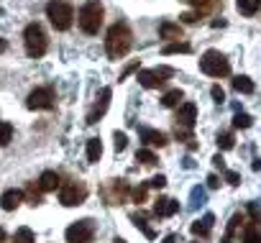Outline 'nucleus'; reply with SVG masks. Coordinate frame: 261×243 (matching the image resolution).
Returning a JSON list of instances; mask_svg holds the SVG:
<instances>
[{
	"instance_id": "nucleus-40",
	"label": "nucleus",
	"mask_w": 261,
	"mask_h": 243,
	"mask_svg": "<svg viewBox=\"0 0 261 243\" xmlns=\"http://www.w3.org/2000/svg\"><path fill=\"white\" fill-rule=\"evenodd\" d=\"M213 164H215V167H220V169H225V159H223L220 154H215V156H213Z\"/></svg>"
},
{
	"instance_id": "nucleus-16",
	"label": "nucleus",
	"mask_w": 261,
	"mask_h": 243,
	"mask_svg": "<svg viewBox=\"0 0 261 243\" xmlns=\"http://www.w3.org/2000/svg\"><path fill=\"white\" fill-rule=\"evenodd\" d=\"M141 141L149 144V146H167V136L162 131H154V128H141Z\"/></svg>"
},
{
	"instance_id": "nucleus-15",
	"label": "nucleus",
	"mask_w": 261,
	"mask_h": 243,
	"mask_svg": "<svg viewBox=\"0 0 261 243\" xmlns=\"http://www.w3.org/2000/svg\"><path fill=\"white\" fill-rule=\"evenodd\" d=\"M159 36L167 39V41H179L182 39V26L179 23H172V21H164L159 26Z\"/></svg>"
},
{
	"instance_id": "nucleus-9",
	"label": "nucleus",
	"mask_w": 261,
	"mask_h": 243,
	"mask_svg": "<svg viewBox=\"0 0 261 243\" xmlns=\"http://www.w3.org/2000/svg\"><path fill=\"white\" fill-rule=\"evenodd\" d=\"M85 197H87V187L85 184H67L59 192V202L64 207H77V205L85 202Z\"/></svg>"
},
{
	"instance_id": "nucleus-13",
	"label": "nucleus",
	"mask_w": 261,
	"mask_h": 243,
	"mask_svg": "<svg viewBox=\"0 0 261 243\" xmlns=\"http://www.w3.org/2000/svg\"><path fill=\"white\" fill-rule=\"evenodd\" d=\"M177 212H179V202H174L172 197H159L156 205H154L156 218H169V215H177Z\"/></svg>"
},
{
	"instance_id": "nucleus-4",
	"label": "nucleus",
	"mask_w": 261,
	"mask_h": 243,
	"mask_svg": "<svg viewBox=\"0 0 261 243\" xmlns=\"http://www.w3.org/2000/svg\"><path fill=\"white\" fill-rule=\"evenodd\" d=\"M200 69L207 74V77H228L230 74V62L215 51V49H207L202 57H200Z\"/></svg>"
},
{
	"instance_id": "nucleus-23",
	"label": "nucleus",
	"mask_w": 261,
	"mask_h": 243,
	"mask_svg": "<svg viewBox=\"0 0 261 243\" xmlns=\"http://www.w3.org/2000/svg\"><path fill=\"white\" fill-rule=\"evenodd\" d=\"M162 51H164V54H190V51H192V46H190V44H185V41H172V44H167Z\"/></svg>"
},
{
	"instance_id": "nucleus-42",
	"label": "nucleus",
	"mask_w": 261,
	"mask_h": 243,
	"mask_svg": "<svg viewBox=\"0 0 261 243\" xmlns=\"http://www.w3.org/2000/svg\"><path fill=\"white\" fill-rule=\"evenodd\" d=\"M162 243H177V235H174V233H169V235H167Z\"/></svg>"
},
{
	"instance_id": "nucleus-45",
	"label": "nucleus",
	"mask_w": 261,
	"mask_h": 243,
	"mask_svg": "<svg viewBox=\"0 0 261 243\" xmlns=\"http://www.w3.org/2000/svg\"><path fill=\"white\" fill-rule=\"evenodd\" d=\"M3 240H6V230H3V228H0V243H3Z\"/></svg>"
},
{
	"instance_id": "nucleus-33",
	"label": "nucleus",
	"mask_w": 261,
	"mask_h": 243,
	"mask_svg": "<svg viewBox=\"0 0 261 243\" xmlns=\"http://www.w3.org/2000/svg\"><path fill=\"white\" fill-rule=\"evenodd\" d=\"M113 144H115V151H123L125 144H128L125 133H123V131H115V133H113Z\"/></svg>"
},
{
	"instance_id": "nucleus-28",
	"label": "nucleus",
	"mask_w": 261,
	"mask_h": 243,
	"mask_svg": "<svg viewBox=\"0 0 261 243\" xmlns=\"http://www.w3.org/2000/svg\"><path fill=\"white\" fill-rule=\"evenodd\" d=\"M13 243H34V230L31 228H18Z\"/></svg>"
},
{
	"instance_id": "nucleus-25",
	"label": "nucleus",
	"mask_w": 261,
	"mask_h": 243,
	"mask_svg": "<svg viewBox=\"0 0 261 243\" xmlns=\"http://www.w3.org/2000/svg\"><path fill=\"white\" fill-rule=\"evenodd\" d=\"M253 126V118L248 113H236L233 115V128H251Z\"/></svg>"
},
{
	"instance_id": "nucleus-31",
	"label": "nucleus",
	"mask_w": 261,
	"mask_h": 243,
	"mask_svg": "<svg viewBox=\"0 0 261 243\" xmlns=\"http://www.w3.org/2000/svg\"><path fill=\"white\" fill-rule=\"evenodd\" d=\"M130 220L136 223V228H141V230H144V235H146V238H156V233L146 225V220H144V218H139V215H130Z\"/></svg>"
},
{
	"instance_id": "nucleus-39",
	"label": "nucleus",
	"mask_w": 261,
	"mask_h": 243,
	"mask_svg": "<svg viewBox=\"0 0 261 243\" xmlns=\"http://www.w3.org/2000/svg\"><path fill=\"white\" fill-rule=\"evenodd\" d=\"M197 21V13H185L182 16V23H195Z\"/></svg>"
},
{
	"instance_id": "nucleus-41",
	"label": "nucleus",
	"mask_w": 261,
	"mask_h": 243,
	"mask_svg": "<svg viewBox=\"0 0 261 243\" xmlns=\"http://www.w3.org/2000/svg\"><path fill=\"white\" fill-rule=\"evenodd\" d=\"M218 184H220V182H218V177H215V174H210V177H207V187H210V190H215Z\"/></svg>"
},
{
	"instance_id": "nucleus-44",
	"label": "nucleus",
	"mask_w": 261,
	"mask_h": 243,
	"mask_svg": "<svg viewBox=\"0 0 261 243\" xmlns=\"http://www.w3.org/2000/svg\"><path fill=\"white\" fill-rule=\"evenodd\" d=\"M253 169H256V172L261 169V159H253Z\"/></svg>"
},
{
	"instance_id": "nucleus-37",
	"label": "nucleus",
	"mask_w": 261,
	"mask_h": 243,
	"mask_svg": "<svg viewBox=\"0 0 261 243\" xmlns=\"http://www.w3.org/2000/svg\"><path fill=\"white\" fill-rule=\"evenodd\" d=\"M210 95L215 97V102H225V92H223V87H218V85H215V87L210 90Z\"/></svg>"
},
{
	"instance_id": "nucleus-6",
	"label": "nucleus",
	"mask_w": 261,
	"mask_h": 243,
	"mask_svg": "<svg viewBox=\"0 0 261 243\" xmlns=\"http://www.w3.org/2000/svg\"><path fill=\"white\" fill-rule=\"evenodd\" d=\"M172 74H174V69H169V67H156V69H141L136 79H139L146 90H154V87H162V85L167 82V77H172Z\"/></svg>"
},
{
	"instance_id": "nucleus-19",
	"label": "nucleus",
	"mask_w": 261,
	"mask_h": 243,
	"mask_svg": "<svg viewBox=\"0 0 261 243\" xmlns=\"http://www.w3.org/2000/svg\"><path fill=\"white\" fill-rule=\"evenodd\" d=\"M100 156H102V144H100V139H90V141H87V161H90V164H97Z\"/></svg>"
},
{
	"instance_id": "nucleus-12",
	"label": "nucleus",
	"mask_w": 261,
	"mask_h": 243,
	"mask_svg": "<svg viewBox=\"0 0 261 243\" xmlns=\"http://www.w3.org/2000/svg\"><path fill=\"white\" fill-rule=\"evenodd\" d=\"M125 195H128V184H125L123 179H113V182L105 187V200H108L110 205H120V202L125 200Z\"/></svg>"
},
{
	"instance_id": "nucleus-38",
	"label": "nucleus",
	"mask_w": 261,
	"mask_h": 243,
	"mask_svg": "<svg viewBox=\"0 0 261 243\" xmlns=\"http://www.w3.org/2000/svg\"><path fill=\"white\" fill-rule=\"evenodd\" d=\"M144 197H146V184L134 190V200H136V202H144Z\"/></svg>"
},
{
	"instance_id": "nucleus-17",
	"label": "nucleus",
	"mask_w": 261,
	"mask_h": 243,
	"mask_svg": "<svg viewBox=\"0 0 261 243\" xmlns=\"http://www.w3.org/2000/svg\"><path fill=\"white\" fill-rule=\"evenodd\" d=\"M213 223H215V218H213V212H207L202 220H195V223L190 225V230H192L195 235L205 238V235H210V228H213Z\"/></svg>"
},
{
	"instance_id": "nucleus-34",
	"label": "nucleus",
	"mask_w": 261,
	"mask_h": 243,
	"mask_svg": "<svg viewBox=\"0 0 261 243\" xmlns=\"http://www.w3.org/2000/svg\"><path fill=\"white\" fill-rule=\"evenodd\" d=\"M26 192H29V202H31V205H39V202H41V190H39V184H31Z\"/></svg>"
},
{
	"instance_id": "nucleus-32",
	"label": "nucleus",
	"mask_w": 261,
	"mask_h": 243,
	"mask_svg": "<svg viewBox=\"0 0 261 243\" xmlns=\"http://www.w3.org/2000/svg\"><path fill=\"white\" fill-rule=\"evenodd\" d=\"M243 243H261V238H258V233H256V225H248V228H246Z\"/></svg>"
},
{
	"instance_id": "nucleus-22",
	"label": "nucleus",
	"mask_w": 261,
	"mask_h": 243,
	"mask_svg": "<svg viewBox=\"0 0 261 243\" xmlns=\"http://www.w3.org/2000/svg\"><path fill=\"white\" fill-rule=\"evenodd\" d=\"M236 8H238L243 16H253V13L261 8V0H236Z\"/></svg>"
},
{
	"instance_id": "nucleus-26",
	"label": "nucleus",
	"mask_w": 261,
	"mask_h": 243,
	"mask_svg": "<svg viewBox=\"0 0 261 243\" xmlns=\"http://www.w3.org/2000/svg\"><path fill=\"white\" fill-rule=\"evenodd\" d=\"M13 139V126L6 123V120H0V146H8Z\"/></svg>"
},
{
	"instance_id": "nucleus-14",
	"label": "nucleus",
	"mask_w": 261,
	"mask_h": 243,
	"mask_svg": "<svg viewBox=\"0 0 261 243\" xmlns=\"http://www.w3.org/2000/svg\"><path fill=\"white\" fill-rule=\"evenodd\" d=\"M21 200H23V192L21 190H6L3 192V197H0V205H3V210H16L18 205H21Z\"/></svg>"
},
{
	"instance_id": "nucleus-46",
	"label": "nucleus",
	"mask_w": 261,
	"mask_h": 243,
	"mask_svg": "<svg viewBox=\"0 0 261 243\" xmlns=\"http://www.w3.org/2000/svg\"><path fill=\"white\" fill-rule=\"evenodd\" d=\"M113 243H125V240H123V238H115V240H113Z\"/></svg>"
},
{
	"instance_id": "nucleus-36",
	"label": "nucleus",
	"mask_w": 261,
	"mask_h": 243,
	"mask_svg": "<svg viewBox=\"0 0 261 243\" xmlns=\"http://www.w3.org/2000/svg\"><path fill=\"white\" fill-rule=\"evenodd\" d=\"M225 182L233 184V187H238V184H241V174H238V172H225Z\"/></svg>"
},
{
	"instance_id": "nucleus-3",
	"label": "nucleus",
	"mask_w": 261,
	"mask_h": 243,
	"mask_svg": "<svg viewBox=\"0 0 261 243\" xmlns=\"http://www.w3.org/2000/svg\"><path fill=\"white\" fill-rule=\"evenodd\" d=\"M80 29L85 31V34H97L100 31V26H102V3L100 0H87V3L80 8Z\"/></svg>"
},
{
	"instance_id": "nucleus-11",
	"label": "nucleus",
	"mask_w": 261,
	"mask_h": 243,
	"mask_svg": "<svg viewBox=\"0 0 261 243\" xmlns=\"http://www.w3.org/2000/svg\"><path fill=\"white\" fill-rule=\"evenodd\" d=\"M110 95H113V90L110 87H102L100 90V97H97V102H95V107L90 110V115H87V123L92 126V123H97V120L105 115V110H108V105H110Z\"/></svg>"
},
{
	"instance_id": "nucleus-30",
	"label": "nucleus",
	"mask_w": 261,
	"mask_h": 243,
	"mask_svg": "<svg viewBox=\"0 0 261 243\" xmlns=\"http://www.w3.org/2000/svg\"><path fill=\"white\" fill-rule=\"evenodd\" d=\"M205 197H207V192H205L202 187H195V190H192V195H190V207L202 205V202H205Z\"/></svg>"
},
{
	"instance_id": "nucleus-18",
	"label": "nucleus",
	"mask_w": 261,
	"mask_h": 243,
	"mask_svg": "<svg viewBox=\"0 0 261 243\" xmlns=\"http://www.w3.org/2000/svg\"><path fill=\"white\" fill-rule=\"evenodd\" d=\"M59 187V174L57 172H44L41 177H39V190L41 192H51V190H57Z\"/></svg>"
},
{
	"instance_id": "nucleus-35",
	"label": "nucleus",
	"mask_w": 261,
	"mask_h": 243,
	"mask_svg": "<svg viewBox=\"0 0 261 243\" xmlns=\"http://www.w3.org/2000/svg\"><path fill=\"white\" fill-rule=\"evenodd\" d=\"M164 184H167V177H164V174H156V177H151V179H149V184H146V187H154V190H162Z\"/></svg>"
},
{
	"instance_id": "nucleus-5",
	"label": "nucleus",
	"mask_w": 261,
	"mask_h": 243,
	"mask_svg": "<svg viewBox=\"0 0 261 243\" xmlns=\"http://www.w3.org/2000/svg\"><path fill=\"white\" fill-rule=\"evenodd\" d=\"M46 18L51 21V26L57 31H67L72 26L74 11H72L69 3H64V0H51V3L46 6Z\"/></svg>"
},
{
	"instance_id": "nucleus-1",
	"label": "nucleus",
	"mask_w": 261,
	"mask_h": 243,
	"mask_svg": "<svg viewBox=\"0 0 261 243\" xmlns=\"http://www.w3.org/2000/svg\"><path fill=\"white\" fill-rule=\"evenodd\" d=\"M130 46H134V34H130V29L125 23H113L108 29V36H105V51L110 59H123Z\"/></svg>"
},
{
	"instance_id": "nucleus-2",
	"label": "nucleus",
	"mask_w": 261,
	"mask_h": 243,
	"mask_svg": "<svg viewBox=\"0 0 261 243\" xmlns=\"http://www.w3.org/2000/svg\"><path fill=\"white\" fill-rule=\"evenodd\" d=\"M23 44H26V54L31 59H41L49 49V39L44 34V29L39 23H29L23 31Z\"/></svg>"
},
{
	"instance_id": "nucleus-43",
	"label": "nucleus",
	"mask_w": 261,
	"mask_h": 243,
	"mask_svg": "<svg viewBox=\"0 0 261 243\" xmlns=\"http://www.w3.org/2000/svg\"><path fill=\"white\" fill-rule=\"evenodd\" d=\"M6 49H8V44H6V41H3V39H0V54H3V51H6Z\"/></svg>"
},
{
	"instance_id": "nucleus-27",
	"label": "nucleus",
	"mask_w": 261,
	"mask_h": 243,
	"mask_svg": "<svg viewBox=\"0 0 261 243\" xmlns=\"http://www.w3.org/2000/svg\"><path fill=\"white\" fill-rule=\"evenodd\" d=\"M136 161H141V164L151 167V164H156L159 159H156V154H154V151H149V149H141V151L136 154Z\"/></svg>"
},
{
	"instance_id": "nucleus-21",
	"label": "nucleus",
	"mask_w": 261,
	"mask_h": 243,
	"mask_svg": "<svg viewBox=\"0 0 261 243\" xmlns=\"http://www.w3.org/2000/svg\"><path fill=\"white\" fill-rule=\"evenodd\" d=\"M182 100H185V92H182V90H169V92L162 97V105H164V107H177V105H182Z\"/></svg>"
},
{
	"instance_id": "nucleus-24",
	"label": "nucleus",
	"mask_w": 261,
	"mask_h": 243,
	"mask_svg": "<svg viewBox=\"0 0 261 243\" xmlns=\"http://www.w3.org/2000/svg\"><path fill=\"white\" fill-rule=\"evenodd\" d=\"M241 223H243V218L236 212V215L230 218V223H228V230H225V235H223V243H233V235H236V230H238Z\"/></svg>"
},
{
	"instance_id": "nucleus-29",
	"label": "nucleus",
	"mask_w": 261,
	"mask_h": 243,
	"mask_svg": "<svg viewBox=\"0 0 261 243\" xmlns=\"http://www.w3.org/2000/svg\"><path fill=\"white\" fill-rule=\"evenodd\" d=\"M233 146H236V141H233L230 133H218V149L220 151H230Z\"/></svg>"
},
{
	"instance_id": "nucleus-10",
	"label": "nucleus",
	"mask_w": 261,
	"mask_h": 243,
	"mask_svg": "<svg viewBox=\"0 0 261 243\" xmlns=\"http://www.w3.org/2000/svg\"><path fill=\"white\" fill-rule=\"evenodd\" d=\"M177 128H187V131H192V126H195V120H197V105L195 102H182L179 105V110H177Z\"/></svg>"
},
{
	"instance_id": "nucleus-7",
	"label": "nucleus",
	"mask_w": 261,
	"mask_h": 243,
	"mask_svg": "<svg viewBox=\"0 0 261 243\" xmlns=\"http://www.w3.org/2000/svg\"><path fill=\"white\" fill-rule=\"evenodd\" d=\"M95 235V223L92 220H77L67 228V243H87Z\"/></svg>"
},
{
	"instance_id": "nucleus-47",
	"label": "nucleus",
	"mask_w": 261,
	"mask_h": 243,
	"mask_svg": "<svg viewBox=\"0 0 261 243\" xmlns=\"http://www.w3.org/2000/svg\"><path fill=\"white\" fill-rule=\"evenodd\" d=\"M258 238H261V233H258Z\"/></svg>"
},
{
	"instance_id": "nucleus-20",
	"label": "nucleus",
	"mask_w": 261,
	"mask_h": 243,
	"mask_svg": "<svg viewBox=\"0 0 261 243\" xmlns=\"http://www.w3.org/2000/svg\"><path fill=\"white\" fill-rule=\"evenodd\" d=\"M233 90L236 92H243V95H251L256 87H253V82L246 74H238V77H233Z\"/></svg>"
},
{
	"instance_id": "nucleus-8",
	"label": "nucleus",
	"mask_w": 261,
	"mask_h": 243,
	"mask_svg": "<svg viewBox=\"0 0 261 243\" xmlns=\"http://www.w3.org/2000/svg\"><path fill=\"white\" fill-rule=\"evenodd\" d=\"M26 107L29 110H51L54 107V95L49 87H36L29 97H26Z\"/></svg>"
}]
</instances>
